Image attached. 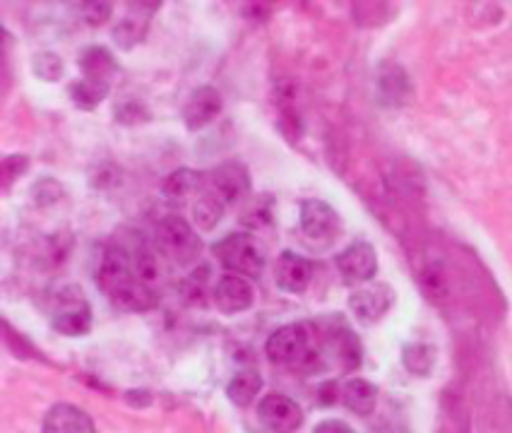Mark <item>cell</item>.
Instances as JSON below:
<instances>
[{
	"instance_id": "27",
	"label": "cell",
	"mask_w": 512,
	"mask_h": 433,
	"mask_svg": "<svg viewBox=\"0 0 512 433\" xmlns=\"http://www.w3.org/2000/svg\"><path fill=\"white\" fill-rule=\"evenodd\" d=\"M0 169H3L5 188H10L17 179H20V176L27 174L29 157H27V154H10V157L3 159Z\"/></svg>"
},
{
	"instance_id": "11",
	"label": "cell",
	"mask_w": 512,
	"mask_h": 433,
	"mask_svg": "<svg viewBox=\"0 0 512 433\" xmlns=\"http://www.w3.org/2000/svg\"><path fill=\"white\" fill-rule=\"evenodd\" d=\"M214 195L224 200V203H238L250 193V174L241 162H226L219 164L217 169L210 171V188Z\"/></svg>"
},
{
	"instance_id": "6",
	"label": "cell",
	"mask_w": 512,
	"mask_h": 433,
	"mask_svg": "<svg viewBox=\"0 0 512 433\" xmlns=\"http://www.w3.org/2000/svg\"><path fill=\"white\" fill-rule=\"evenodd\" d=\"M299 224L301 234L318 248H330L342 236V217L325 200H306V203H301Z\"/></svg>"
},
{
	"instance_id": "21",
	"label": "cell",
	"mask_w": 512,
	"mask_h": 433,
	"mask_svg": "<svg viewBox=\"0 0 512 433\" xmlns=\"http://www.w3.org/2000/svg\"><path fill=\"white\" fill-rule=\"evenodd\" d=\"M224 207H226V203L222 198H219V195H214L212 191L202 193L198 198V203L193 205L195 227L202 229V231H212L219 222H222Z\"/></svg>"
},
{
	"instance_id": "19",
	"label": "cell",
	"mask_w": 512,
	"mask_h": 433,
	"mask_svg": "<svg viewBox=\"0 0 512 433\" xmlns=\"http://www.w3.org/2000/svg\"><path fill=\"white\" fill-rule=\"evenodd\" d=\"M202 186V174L193 169H178L174 174H169L162 183V195L166 200H174V203H181L193 195Z\"/></svg>"
},
{
	"instance_id": "30",
	"label": "cell",
	"mask_w": 512,
	"mask_h": 433,
	"mask_svg": "<svg viewBox=\"0 0 512 433\" xmlns=\"http://www.w3.org/2000/svg\"><path fill=\"white\" fill-rule=\"evenodd\" d=\"M111 3H82L80 17L89 27H101L111 17Z\"/></svg>"
},
{
	"instance_id": "15",
	"label": "cell",
	"mask_w": 512,
	"mask_h": 433,
	"mask_svg": "<svg viewBox=\"0 0 512 433\" xmlns=\"http://www.w3.org/2000/svg\"><path fill=\"white\" fill-rule=\"evenodd\" d=\"M41 433H97V429L85 409L58 402L46 412Z\"/></svg>"
},
{
	"instance_id": "32",
	"label": "cell",
	"mask_w": 512,
	"mask_h": 433,
	"mask_svg": "<svg viewBox=\"0 0 512 433\" xmlns=\"http://www.w3.org/2000/svg\"><path fill=\"white\" fill-rule=\"evenodd\" d=\"M332 390H335V383L323 385V397H320V402H323V405H332V402H335V395H332Z\"/></svg>"
},
{
	"instance_id": "9",
	"label": "cell",
	"mask_w": 512,
	"mask_h": 433,
	"mask_svg": "<svg viewBox=\"0 0 512 433\" xmlns=\"http://www.w3.org/2000/svg\"><path fill=\"white\" fill-rule=\"evenodd\" d=\"M159 8H162L159 0L157 3H128V15L113 29V41L125 51L138 46L147 37V29H150L152 17L157 15Z\"/></svg>"
},
{
	"instance_id": "3",
	"label": "cell",
	"mask_w": 512,
	"mask_h": 433,
	"mask_svg": "<svg viewBox=\"0 0 512 433\" xmlns=\"http://www.w3.org/2000/svg\"><path fill=\"white\" fill-rule=\"evenodd\" d=\"M49 316L51 328L68 337L87 335L89 328H92V308L85 299V292L75 284H63V287L53 289L49 299Z\"/></svg>"
},
{
	"instance_id": "29",
	"label": "cell",
	"mask_w": 512,
	"mask_h": 433,
	"mask_svg": "<svg viewBox=\"0 0 512 433\" xmlns=\"http://www.w3.org/2000/svg\"><path fill=\"white\" fill-rule=\"evenodd\" d=\"M32 198L39 205H53L63 198V186L53 179H41L32 186Z\"/></svg>"
},
{
	"instance_id": "16",
	"label": "cell",
	"mask_w": 512,
	"mask_h": 433,
	"mask_svg": "<svg viewBox=\"0 0 512 433\" xmlns=\"http://www.w3.org/2000/svg\"><path fill=\"white\" fill-rule=\"evenodd\" d=\"M409 94H412V82L400 65H383L378 75L380 102L388 106H402L407 104Z\"/></svg>"
},
{
	"instance_id": "12",
	"label": "cell",
	"mask_w": 512,
	"mask_h": 433,
	"mask_svg": "<svg viewBox=\"0 0 512 433\" xmlns=\"http://www.w3.org/2000/svg\"><path fill=\"white\" fill-rule=\"evenodd\" d=\"M392 299H395V294L388 284H363L361 289L351 292L349 308L363 323H375L390 311Z\"/></svg>"
},
{
	"instance_id": "2",
	"label": "cell",
	"mask_w": 512,
	"mask_h": 433,
	"mask_svg": "<svg viewBox=\"0 0 512 433\" xmlns=\"http://www.w3.org/2000/svg\"><path fill=\"white\" fill-rule=\"evenodd\" d=\"M97 284L101 294L118 311L142 313L157 306V294H154L150 282L135 268L133 258H130L128 248L121 239L111 241L104 248V255H101L97 265Z\"/></svg>"
},
{
	"instance_id": "14",
	"label": "cell",
	"mask_w": 512,
	"mask_h": 433,
	"mask_svg": "<svg viewBox=\"0 0 512 433\" xmlns=\"http://www.w3.org/2000/svg\"><path fill=\"white\" fill-rule=\"evenodd\" d=\"M277 287L287 294H303L313 280V263L294 251H284L275 265Z\"/></svg>"
},
{
	"instance_id": "22",
	"label": "cell",
	"mask_w": 512,
	"mask_h": 433,
	"mask_svg": "<svg viewBox=\"0 0 512 433\" xmlns=\"http://www.w3.org/2000/svg\"><path fill=\"white\" fill-rule=\"evenodd\" d=\"M109 87L111 85H106V82H94V80H85V77H82L80 82H73V85L68 87V94L77 109L92 111V109H97V104H101L106 97H109Z\"/></svg>"
},
{
	"instance_id": "1",
	"label": "cell",
	"mask_w": 512,
	"mask_h": 433,
	"mask_svg": "<svg viewBox=\"0 0 512 433\" xmlns=\"http://www.w3.org/2000/svg\"><path fill=\"white\" fill-rule=\"evenodd\" d=\"M272 364L303 373L323 371L335 359L344 371L361 366V342L342 316H325L284 325L267 337Z\"/></svg>"
},
{
	"instance_id": "31",
	"label": "cell",
	"mask_w": 512,
	"mask_h": 433,
	"mask_svg": "<svg viewBox=\"0 0 512 433\" xmlns=\"http://www.w3.org/2000/svg\"><path fill=\"white\" fill-rule=\"evenodd\" d=\"M313 433H356L347 421H339V419H325L315 426Z\"/></svg>"
},
{
	"instance_id": "28",
	"label": "cell",
	"mask_w": 512,
	"mask_h": 433,
	"mask_svg": "<svg viewBox=\"0 0 512 433\" xmlns=\"http://www.w3.org/2000/svg\"><path fill=\"white\" fill-rule=\"evenodd\" d=\"M116 121L123 126H140V123L150 121V111L138 102H123L116 109Z\"/></svg>"
},
{
	"instance_id": "20",
	"label": "cell",
	"mask_w": 512,
	"mask_h": 433,
	"mask_svg": "<svg viewBox=\"0 0 512 433\" xmlns=\"http://www.w3.org/2000/svg\"><path fill=\"white\" fill-rule=\"evenodd\" d=\"M260 390H263V378H260L258 371H238L231 378L226 395L236 407H250L255 397L260 395Z\"/></svg>"
},
{
	"instance_id": "13",
	"label": "cell",
	"mask_w": 512,
	"mask_h": 433,
	"mask_svg": "<svg viewBox=\"0 0 512 433\" xmlns=\"http://www.w3.org/2000/svg\"><path fill=\"white\" fill-rule=\"evenodd\" d=\"M222 106V94L217 87L202 85L190 94L186 106H183V123L188 130H202L222 114Z\"/></svg>"
},
{
	"instance_id": "23",
	"label": "cell",
	"mask_w": 512,
	"mask_h": 433,
	"mask_svg": "<svg viewBox=\"0 0 512 433\" xmlns=\"http://www.w3.org/2000/svg\"><path fill=\"white\" fill-rule=\"evenodd\" d=\"M275 222V198L272 195H255L241 212V224L250 229H263Z\"/></svg>"
},
{
	"instance_id": "24",
	"label": "cell",
	"mask_w": 512,
	"mask_h": 433,
	"mask_svg": "<svg viewBox=\"0 0 512 433\" xmlns=\"http://www.w3.org/2000/svg\"><path fill=\"white\" fill-rule=\"evenodd\" d=\"M402 361L407 366V371L414 373V376H428L433 364H436V349L421 342L407 344L402 352Z\"/></svg>"
},
{
	"instance_id": "18",
	"label": "cell",
	"mask_w": 512,
	"mask_h": 433,
	"mask_svg": "<svg viewBox=\"0 0 512 433\" xmlns=\"http://www.w3.org/2000/svg\"><path fill=\"white\" fill-rule=\"evenodd\" d=\"M342 400L349 412L359 414V417H368V414H373L375 405H378V388L373 383L363 381V378H351L344 385Z\"/></svg>"
},
{
	"instance_id": "5",
	"label": "cell",
	"mask_w": 512,
	"mask_h": 433,
	"mask_svg": "<svg viewBox=\"0 0 512 433\" xmlns=\"http://www.w3.org/2000/svg\"><path fill=\"white\" fill-rule=\"evenodd\" d=\"M214 258L219 265L234 275H243L248 280H258L265 270V255L250 234H229L212 246Z\"/></svg>"
},
{
	"instance_id": "17",
	"label": "cell",
	"mask_w": 512,
	"mask_h": 433,
	"mask_svg": "<svg viewBox=\"0 0 512 433\" xmlns=\"http://www.w3.org/2000/svg\"><path fill=\"white\" fill-rule=\"evenodd\" d=\"M80 70L82 75H85V80L106 82V85H111L113 75L118 73V63L116 58L111 56V51L104 49V46H87V49L80 53Z\"/></svg>"
},
{
	"instance_id": "4",
	"label": "cell",
	"mask_w": 512,
	"mask_h": 433,
	"mask_svg": "<svg viewBox=\"0 0 512 433\" xmlns=\"http://www.w3.org/2000/svg\"><path fill=\"white\" fill-rule=\"evenodd\" d=\"M154 246L162 251L164 258H169L176 265H190L200 258L202 241L195 234L183 217L169 215L157 224V234H154Z\"/></svg>"
},
{
	"instance_id": "26",
	"label": "cell",
	"mask_w": 512,
	"mask_h": 433,
	"mask_svg": "<svg viewBox=\"0 0 512 433\" xmlns=\"http://www.w3.org/2000/svg\"><path fill=\"white\" fill-rule=\"evenodd\" d=\"M118 181H121V169L111 162H99L89 171V186L99 188V191L118 186Z\"/></svg>"
},
{
	"instance_id": "10",
	"label": "cell",
	"mask_w": 512,
	"mask_h": 433,
	"mask_svg": "<svg viewBox=\"0 0 512 433\" xmlns=\"http://www.w3.org/2000/svg\"><path fill=\"white\" fill-rule=\"evenodd\" d=\"M214 304L222 313H241L255 304V289L248 277L226 272L214 284Z\"/></svg>"
},
{
	"instance_id": "7",
	"label": "cell",
	"mask_w": 512,
	"mask_h": 433,
	"mask_svg": "<svg viewBox=\"0 0 512 433\" xmlns=\"http://www.w3.org/2000/svg\"><path fill=\"white\" fill-rule=\"evenodd\" d=\"M258 419L270 433H294L303 424V409L299 402L282 393H270L260 400Z\"/></svg>"
},
{
	"instance_id": "25",
	"label": "cell",
	"mask_w": 512,
	"mask_h": 433,
	"mask_svg": "<svg viewBox=\"0 0 512 433\" xmlns=\"http://www.w3.org/2000/svg\"><path fill=\"white\" fill-rule=\"evenodd\" d=\"M32 70L34 75L39 77V80L44 82H58L65 73L63 68V58L56 56V53L51 51H41V53H34L32 58Z\"/></svg>"
},
{
	"instance_id": "8",
	"label": "cell",
	"mask_w": 512,
	"mask_h": 433,
	"mask_svg": "<svg viewBox=\"0 0 512 433\" xmlns=\"http://www.w3.org/2000/svg\"><path fill=\"white\" fill-rule=\"evenodd\" d=\"M337 270L347 284H366L378 272V255L368 241H356L337 255Z\"/></svg>"
}]
</instances>
